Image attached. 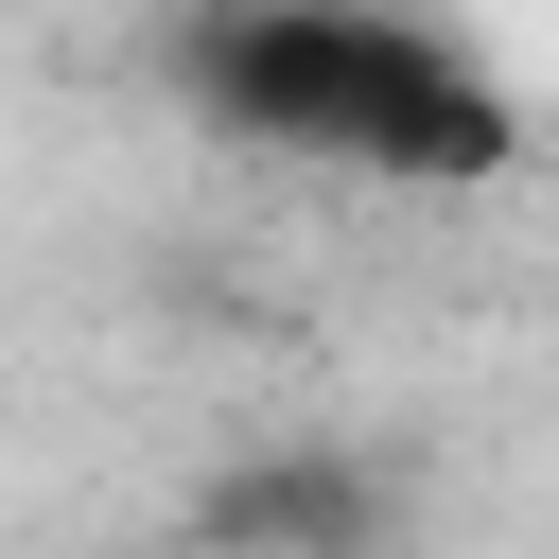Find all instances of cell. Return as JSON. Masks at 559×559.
I'll return each mask as SVG.
<instances>
[{"label": "cell", "mask_w": 559, "mask_h": 559, "mask_svg": "<svg viewBox=\"0 0 559 559\" xmlns=\"http://www.w3.org/2000/svg\"><path fill=\"white\" fill-rule=\"evenodd\" d=\"M157 87L245 157H314L384 192H489L524 157V87L402 0H175Z\"/></svg>", "instance_id": "6da1fadb"}, {"label": "cell", "mask_w": 559, "mask_h": 559, "mask_svg": "<svg viewBox=\"0 0 559 559\" xmlns=\"http://www.w3.org/2000/svg\"><path fill=\"white\" fill-rule=\"evenodd\" d=\"M192 559H384L402 542V472L349 454V437H245L192 507H175Z\"/></svg>", "instance_id": "7a4b0ae2"}]
</instances>
